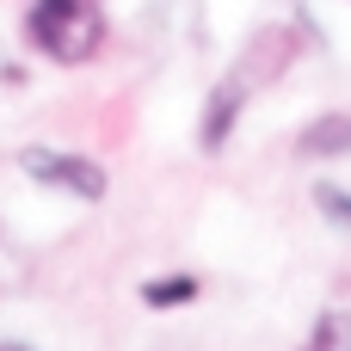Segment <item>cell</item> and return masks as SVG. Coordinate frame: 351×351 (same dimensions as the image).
Masks as SVG:
<instances>
[{"label":"cell","instance_id":"cell-1","mask_svg":"<svg viewBox=\"0 0 351 351\" xmlns=\"http://www.w3.org/2000/svg\"><path fill=\"white\" fill-rule=\"evenodd\" d=\"M25 37H31L37 56H49V62H62V68H80V62H93L99 43H105V12H99L93 0H31Z\"/></svg>","mask_w":351,"mask_h":351},{"label":"cell","instance_id":"cell-2","mask_svg":"<svg viewBox=\"0 0 351 351\" xmlns=\"http://www.w3.org/2000/svg\"><path fill=\"white\" fill-rule=\"evenodd\" d=\"M19 173H25V179H37V185H49V191L80 197V204H99V197L111 191V179H105V167H99V160L68 154V148H43V142L19 148Z\"/></svg>","mask_w":351,"mask_h":351},{"label":"cell","instance_id":"cell-3","mask_svg":"<svg viewBox=\"0 0 351 351\" xmlns=\"http://www.w3.org/2000/svg\"><path fill=\"white\" fill-rule=\"evenodd\" d=\"M253 80H259V74H247V68H234L228 80H216V93H210V105H204V123H197L204 154H216V148L228 142V130H234V117H241V105H247Z\"/></svg>","mask_w":351,"mask_h":351},{"label":"cell","instance_id":"cell-4","mask_svg":"<svg viewBox=\"0 0 351 351\" xmlns=\"http://www.w3.org/2000/svg\"><path fill=\"white\" fill-rule=\"evenodd\" d=\"M346 148H351V117L346 111H327V117H315L296 136V154H308V160H327V154H346Z\"/></svg>","mask_w":351,"mask_h":351},{"label":"cell","instance_id":"cell-5","mask_svg":"<svg viewBox=\"0 0 351 351\" xmlns=\"http://www.w3.org/2000/svg\"><path fill=\"white\" fill-rule=\"evenodd\" d=\"M142 302L148 308H185V302H197V278H185V271L154 278V284H142Z\"/></svg>","mask_w":351,"mask_h":351},{"label":"cell","instance_id":"cell-6","mask_svg":"<svg viewBox=\"0 0 351 351\" xmlns=\"http://www.w3.org/2000/svg\"><path fill=\"white\" fill-rule=\"evenodd\" d=\"M302 351H351V315L346 308H327V315L315 321V333H308Z\"/></svg>","mask_w":351,"mask_h":351},{"label":"cell","instance_id":"cell-7","mask_svg":"<svg viewBox=\"0 0 351 351\" xmlns=\"http://www.w3.org/2000/svg\"><path fill=\"white\" fill-rule=\"evenodd\" d=\"M315 204H321L333 222H346V228H351V197L339 191V185H321V191H315Z\"/></svg>","mask_w":351,"mask_h":351},{"label":"cell","instance_id":"cell-8","mask_svg":"<svg viewBox=\"0 0 351 351\" xmlns=\"http://www.w3.org/2000/svg\"><path fill=\"white\" fill-rule=\"evenodd\" d=\"M0 351H25V346H0Z\"/></svg>","mask_w":351,"mask_h":351}]
</instances>
